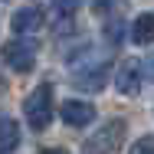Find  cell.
Wrapping results in <instances>:
<instances>
[{
  "label": "cell",
  "mask_w": 154,
  "mask_h": 154,
  "mask_svg": "<svg viewBox=\"0 0 154 154\" xmlns=\"http://www.w3.org/2000/svg\"><path fill=\"white\" fill-rule=\"evenodd\" d=\"M10 26H13V33H36L43 26V13H39L36 7H23V10L13 13Z\"/></svg>",
  "instance_id": "7"
},
{
  "label": "cell",
  "mask_w": 154,
  "mask_h": 154,
  "mask_svg": "<svg viewBox=\"0 0 154 154\" xmlns=\"http://www.w3.org/2000/svg\"><path fill=\"white\" fill-rule=\"evenodd\" d=\"M62 122L72 125V128H85L95 122V105L92 102H82V98H69L62 105Z\"/></svg>",
  "instance_id": "6"
},
{
  "label": "cell",
  "mask_w": 154,
  "mask_h": 154,
  "mask_svg": "<svg viewBox=\"0 0 154 154\" xmlns=\"http://www.w3.org/2000/svg\"><path fill=\"white\" fill-rule=\"evenodd\" d=\"M92 7H95V13H98V17L112 20V17H122L125 10H128V0H95Z\"/></svg>",
  "instance_id": "10"
},
{
  "label": "cell",
  "mask_w": 154,
  "mask_h": 154,
  "mask_svg": "<svg viewBox=\"0 0 154 154\" xmlns=\"http://www.w3.org/2000/svg\"><path fill=\"white\" fill-rule=\"evenodd\" d=\"M79 3H82V0H56V10H59V13H75Z\"/></svg>",
  "instance_id": "12"
},
{
  "label": "cell",
  "mask_w": 154,
  "mask_h": 154,
  "mask_svg": "<svg viewBox=\"0 0 154 154\" xmlns=\"http://www.w3.org/2000/svg\"><path fill=\"white\" fill-rule=\"evenodd\" d=\"M0 56H3V62L13 72H33V66H36V43H30V39H13V43L3 46Z\"/></svg>",
  "instance_id": "3"
},
{
  "label": "cell",
  "mask_w": 154,
  "mask_h": 154,
  "mask_svg": "<svg viewBox=\"0 0 154 154\" xmlns=\"http://www.w3.org/2000/svg\"><path fill=\"white\" fill-rule=\"evenodd\" d=\"M125 134H128V122L125 118H112V122L98 125L92 138H85L82 154H115L125 144Z\"/></svg>",
  "instance_id": "1"
},
{
  "label": "cell",
  "mask_w": 154,
  "mask_h": 154,
  "mask_svg": "<svg viewBox=\"0 0 154 154\" xmlns=\"http://www.w3.org/2000/svg\"><path fill=\"white\" fill-rule=\"evenodd\" d=\"M105 82H108V62L82 66V69L72 72V85L79 92H98V89H105Z\"/></svg>",
  "instance_id": "5"
},
{
  "label": "cell",
  "mask_w": 154,
  "mask_h": 154,
  "mask_svg": "<svg viewBox=\"0 0 154 154\" xmlns=\"http://www.w3.org/2000/svg\"><path fill=\"white\" fill-rule=\"evenodd\" d=\"M141 79H144V69H141V59H134V56L122 59V66L115 69V89L128 98L141 92Z\"/></svg>",
  "instance_id": "4"
},
{
  "label": "cell",
  "mask_w": 154,
  "mask_h": 154,
  "mask_svg": "<svg viewBox=\"0 0 154 154\" xmlns=\"http://www.w3.org/2000/svg\"><path fill=\"white\" fill-rule=\"evenodd\" d=\"M0 92H3V79H0Z\"/></svg>",
  "instance_id": "14"
},
{
  "label": "cell",
  "mask_w": 154,
  "mask_h": 154,
  "mask_svg": "<svg viewBox=\"0 0 154 154\" xmlns=\"http://www.w3.org/2000/svg\"><path fill=\"white\" fill-rule=\"evenodd\" d=\"M20 148V125L10 115H0V154H10Z\"/></svg>",
  "instance_id": "8"
},
{
  "label": "cell",
  "mask_w": 154,
  "mask_h": 154,
  "mask_svg": "<svg viewBox=\"0 0 154 154\" xmlns=\"http://www.w3.org/2000/svg\"><path fill=\"white\" fill-rule=\"evenodd\" d=\"M131 39H134L138 46L154 43V13H141V17L134 20V26H131Z\"/></svg>",
  "instance_id": "9"
},
{
  "label": "cell",
  "mask_w": 154,
  "mask_h": 154,
  "mask_svg": "<svg viewBox=\"0 0 154 154\" xmlns=\"http://www.w3.org/2000/svg\"><path fill=\"white\" fill-rule=\"evenodd\" d=\"M128 154H154V134H144V138H138L134 141V148Z\"/></svg>",
  "instance_id": "11"
},
{
  "label": "cell",
  "mask_w": 154,
  "mask_h": 154,
  "mask_svg": "<svg viewBox=\"0 0 154 154\" xmlns=\"http://www.w3.org/2000/svg\"><path fill=\"white\" fill-rule=\"evenodd\" d=\"M39 154H69V151H62V148H43Z\"/></svg>",
  "instance_id": "13"
},
{
  "label": "cell",
  "mask_w": 154,
  "mask_h": 154,
  "mask_svg": "<svg viewBox=\"0 0 154 154\" xmlns=\"http://www.w3.org/2000/svg\"><path fill=\"white\" fill-rule=\"evenodd\" d=\"M23 115H26V122H30L33 131L49 128V122H53V85H49V82L36 85V89L26 95V102H23Z\"/></svg>",
  "instance_id": "2"
}]
</instances>
